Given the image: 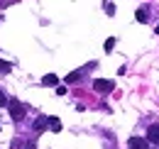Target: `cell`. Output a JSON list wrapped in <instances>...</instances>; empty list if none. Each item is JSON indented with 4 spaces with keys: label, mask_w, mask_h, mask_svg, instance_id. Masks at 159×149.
Here are the masks:
<instances>
[{
    "label": "cell",
    "mask_w": 159,
    "mask_h": 149,
    "mask_svg": "<svg viewBox=\"0 0 159 149\" xmlns=\"http://www.w3.org/2000/svg\"><path fill=\"white\" fill-rule=\"evenodd\" d=\"M7 110H10V117H12L15 122H20L22 117H25V112H27L25 105H22L17 98H10V100H7Z\"/></svg>",
    "instance_id": "obj_1"
},
{
    "label": "cell",
    "mask_w": 159,
    "mask_h": 149,
    "mask_svg": "<svg viewBox=\"0 0 159 149\" xmlns=\"http://www.w3.org/2000/svg\"><path fill=\"white\" fill-rule=\"evenodd\" d=\"M93 91H98V93H113L115 91V83L108 81V78H96L93 81Z\"/></svg>",
    "instance_id": "obj_2"
},
{
    "label": "cell",
    "mask_w": 159,
    "mask_h": 149,
    "mask_svg": "<svg viewBox=\"0 0 159 149\" xmlns=\"http://www.w3.org/2000/svg\"><path fill=\"white\" fill-rule=\"evenodd\" d=\"M127 149H149V142H147V137H130Z\"/></svg>",
    "instance_id": "obj_3"
},
{
    "label": "cell",
    "mask_w": 159,
    "mask_h": 149,
    "mask_svg": "<svg viewBox=\"0 0 159 149\" xmlns=\"http://www.w3.org/2000/svg\"><path fill=\"white\" fill-rule=\"evenodd\" d=\"M147 142L154 144V147H159V125H149V130H147Z\"/></svg>",
    "instance_id": "obj_4"
},
{
    "label": "cell",
    "mask_w": 159,
    "mask_h": 149,
    "mask_svg": "<svg viewBox=\"0 0 159 149\" xmlns=\"http://www.w3.org/2000/svg\"><path fill=\"white\" fill-rule=\"evenodd\" d=\"M47 127H49V117H47V115H42V117L34 120V132H44Z\"/></svg>",
    "instance_id": "obj_5"
},
{
    "label": "cell",
    "mask_w": 159,
    "mask_h": 149,
    "mask_svg": "<svg viewBox=\"0 0 159 149\" xmlns=\"http://www.w3.org/2000/svg\"><path fill=\"white\" fill-rule=\"evenodd\" d=\"M135 20L142 22V25H144V22H149V7H147V5H144V7H139L137 12H135Z\"/></svg>",
    "instance_id": "obj_6"
},
{
    "label": "cell",
    "mask_w": 159,
    "mask_h": 149,
    "mask_svg": "<svg viewBox=\"0 0 159 149\" xmlns=\"http://www.w3.org/2000/svg\"><path fill=\"white\" fill-rule=\"evenodd\" d=\"M42 83H44V86H57V83H59V76L57 74H47L42 78Z\"/></svg>",
    "instance_id": "obj_7"
},
{
    "label": "cell",
    "mask_w": 159,
    "mask_h": 149,
    "mask_svg": "<svg viewBox=\"0 0 159 149\" xmlns=\"http://www.w3.org/2000/svg\"><path fill=\"white\" fill-rule=\"evenodd\" d=\"M49 130L52 132H61V120L59 117H49Z\"/></svg>",
    "instance_id": "obj_8"
},
{
    "label": "cell",
    "mask_w": 159,
    "mask_h": 149,
    "mask_svg": "<svg viewBox=\"0 0 159 149\" xmlns=\"http://www.w3.org/2000/svg\"><path fill=\"white\" fill-rule=\"evenodd\" d=\"M81 76H83V71H74V74H69V76H66V83H79Z\"/></svg>",
    "instance_id": "obj_9"
},
{
    "label": "cell",
    "mask_w": 159,
    "mask_h": 149,
    "mask_svg": "<svg viewBox=\"0 0 159 149\" xmlns=\"http://www.w3.org/2000/svg\"><path fill=\"white\" fill-rule=\"evenodd\" d=\"M115 42H118L115 37H108V39H105V44H103V49H105V52H113V49H115Z\"/></svg>",
    "instance_id": "obj_10"
},
{
    "label": "cell",
    "mask_w": 159,
    "mask_h": 149,
    "mask_svg": "<svg viewBox=\"0 0 159 149\" xmlns=\"http://www.w3.org/2000/svg\"><path fill=\"white\" fill-rule=\"evenodd\" d=\"M10 71H12V66H10L7 61H2V59H0V74H10Z\"/></svg>",
    "instance_id": "obj_11"
},
{
    "label": "cell",
    "mask_w": 159,
    "mask_h": 149,
    "mask_svg": "<svg viewBox=\"0 0 159 149\" xmlns=\"http://www.w3.org/2000/svg\"><path fill=\"white\" fill-rule=\"evenodd\" d=\"M105 12L113 17V15H115V5H113V2H105Z\"/></svg>",
    "instance_id": "obj_12"
},
{
    "label": "cell",
    "mask_w": 159,
    "mask_h": 149,
    "mask_svg": "<svg viewBox=\"0 0 159 149\" xmlns=\"http://www.w3.org/2000/svg\"><path fill=\"white\" fill-rule=\"evenodd\" d=\"M12 2H17V0H0V7H7V5H12Z\"/></svg>",
    "instance_id": "obj_13"
},
{
    "label": "cell",
    "mask_w": 159,
    "mask_h": 149,
    "mask_svg": "<svg viewBox=\"0 0 159 149\" xmlns=\"http://www.w3.org/2000/svg\"><path fill=\"white\" fill-rule=\"evenodd\" d=\"M0 105H7V98H5V93L0 91Z\"/></svg>",
    "instance_id": "obj_14"
},
{
    "label": "cell",
    "mask_w": 159,
    "mask_h": 149,
    "mask_svg": "<svg viewBox=\"0 0 159 149\" xmlns=\"http://www.w3.org/2000/svg\"><path fill=\"white\" fill-rule=\"evenodd\" d=\"M154 32H157V34H159V22H157V27H154Z\"/></svg>",
    "instance_id": "obj_15"
}]
</instances>
